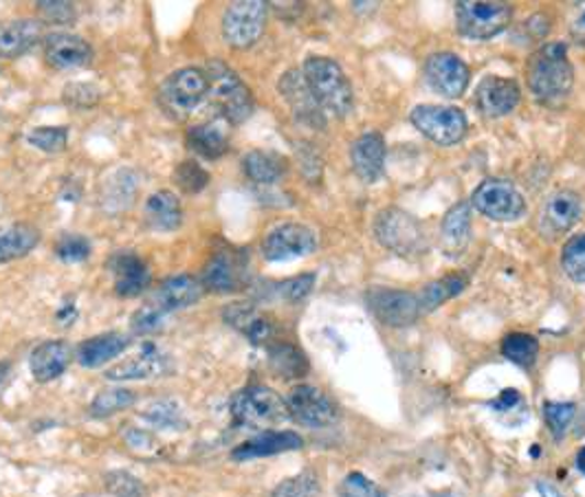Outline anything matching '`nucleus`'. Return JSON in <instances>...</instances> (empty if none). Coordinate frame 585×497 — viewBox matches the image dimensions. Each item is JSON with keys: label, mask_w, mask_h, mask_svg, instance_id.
I'll return each mask as SVG.
<instances>
[{"label": "nucleus", "mask_w": 585, "mask_h": 497, "mask_svg": "<svg viewBox=\"0 0 585 497\" xmlns=\"http://www.w3.org/2000/svg\"><path fill=\"white\" fill-rule=\"evenodd\" d=\"M528 89L535 100L548 109L561 106L572 91L574 69L563 43H548L537 49L526 67Z\"/></svg>", "instance_id": "obj_1"}, {"label": "nucleus", "mask_w": 585, "mask_h": 497, "mask_svg": "<svg viewBox=\"0 0 585 497\" xmlns=\"http://www.w3.org/2000/svg\"><path fill=\"white\" fill-rule=\"evenodd\" d=\"M302 76L322 111L335 117H346L355 109L352 84L335 60L313 56L304 63Z\"/></svg>", "instance_id": "obj_2"}, {"label": "nucleus", "mask_w": 585, "mask_h": 497, "mask_svg": "<svg viewBox=\"0 0 585 497\" xmlns=\"http://www.w3.org/2000/svg\"><path fill=\"white\" fill-rule=\"evenodd\" d=\"M205 76L210 80V98L227 124L238 126L254 115V95L232 67L221 60H212Z\"/></svg>", "instance_id": "obj_3"}, {"label": "nucleus", "mask_w": 585, "mask_h": 497, "mask_svg": "<svg viewBox=\"0 0 585 497\" xmlns=\"http://www.w3.org/2000/svg\"><path fill=\"white\" fill-rule=\"evenodd\" d=\"M374 238L392 253L401 258H420L427 253V236L423 225L398 207H385L374 218Z\"/></svg>", "instance_id": "obj_4"}, {"label": "nucleus", "mask_w": 585, "mask_h": 497, "mask_svg": "<svg viewBox=\"0 0 585 497\" xmlns=\"http://www.w3.org/2000/svg\"><path fill=\"white\" fill-rule=\"evenodd\" d=\"M232 416L243 427L265 431L291 418L286 400L267 385H251L240 389L232 398Z\"/></svg>", "instance_id": "obj_5"}, {"label": "nucleus", "mask_w": 585, "mask_h": 497, "mask_svg": "<svg viewBox=\"0 0 585 497\" xmlns=\"http://www.w3.org/2000/svg\"><path fill=\"white\" fill-rule=\"evenodd\" d=\"M205 98H210V80L199 67L175 71L159 89V104L175 120L190 117Z\"/></svg>", "instance_id": "obj_6"}, {"label": "nucleus", "mask_w": 585, "mask_h": 497, "mask_svg": "<svg viewBox=\"0 0 585 497\" xmlns=\"http://www.w3.org/2000/svg\"><path fill=\"white\" fill-rule=\"evenodd\" d=\"M513 21V5L497 0H462L455 3L458 32L471 41H488L502 34Z\"/></svg>", "instance_id": "obj_7"}, {"label": "nucleus", "mask_w": 585, "mask_h": 497, "mask_svg": "<svg viewBox=\"0 0 585 497\" xmlns=\"http://www.w3.org/2000/svg\"><path fill=\"white\" fill-rule=\"evenodd\" d=\"M269 5L262 0H238L223 14V36L234 49L254 47L267 25Z\"/></svg>", "instance_id": "obj_8"}, {"label": "nucleus", "mask_w": 585, "mask_h": 497, "mask_svg": "<svg viewBox=\"0 0 585 497\" xmlns=\"http://www.w3.org/2000/svg\"><path fill=\"white\" fill-rule=\"evenodd\" d=\"M471 205L484 214L491 221L497 223H510L524 216L526 212V201L519 194V190L504 181V179H486L482 181L473 196H471Z\"/></svg>", "instance_id": "obj_9"}, {"label": "nucleus", "mask_w": 585, "mask_h": 497, "mask_svg": "<svg viewBox=\"0 0 585 497\" xmlns=\"http://www.w3.org/2000/svg\"><path fill=\"white\" fill-rule=\"evenodd\" d=\"M409 120L420 135L440 146H453L466 135V117L455 106L420 104L409 113Z\"/></svg>", "instance_id": "obj_10"}, {"label": "nucleus", "mask_w": 585, "mask_h": 497, "mask_svg": "<svg viewBox=\"0 0 585 497\" xmlns=\"http://www.w3.org/2000/svg\"><path fill=\"white\" fill-rule=\"evenodd\" d=\"M365 304L381 324L392 328L412 326L423 315L418 295L398 289H370L365 293Z\"/></svg>", "instance_id": "obj_11"}, {"label": "nucleus", "mask_w": 585, "mask_h": 497, "mask_svg": "<svg viewBox=\"0 0 585 497\" xmlns=\"http://www.w3.org/2000/svg\"><path fill=\"white\" fill-rule=\"evenodd\" d=\"M317 249V236L302 223H284L271 229L262 240V256L269 262H289L306 258Z\"/></svg>", "instance_id": "obj_12"}, {"label": "nucleus", "mask_w": 585, "mask_h": 497, "mask_svg": "<svg viewBox=\"0 0 585 497\" xmlns=\"http://www.w3.org/2000/svg\"><path fill=\"white\" fill-rule=\"evenodd\" d=\"M425 80L438 95L455 100L469 89L471 71L464 65V60H460L455 54L440 52L427 58Z\"/></svg>", "instance_id": "obj_13"}, {"label": "nucleus", "mask_w": 585, "mask_h": 497, "mask_svg": "<svg viewBox=\"0 0 585 497\" xmlns=\"http://www.w3.org/2000/svg\"><path fill=\"white\" fill-rule=\"evenodd\" d=\"M286 407L293 420L304 427H328L337 420V407L328 394L315 385H297L286 398Z\"/></svg>", "instance_id": "obj_14"}, {"label": "nucleus", "mask_w": 585, "mask_h": 497, "mask_svg": "<svg viewBox=\"0 0 585 497\" xmlns=\"http://www.w3.org/2000/svg\"><path fill=\"white\" fill-rule=\"evenodd\" d=\"M247 284V251L221 249L216 251L203 271V286L214 293H234Z\"/></svg>", "instance_id": "obj_15"}, {"label": "nucleus", "mask_w": 585, "mask_h": 497, "mask_svg": "<svg viewBox=\"0 0 585 497\" xmlns=\"http://www.w3.org/2000/svg\"><path fill=\"white\" fill-rule=\"evenodd\" d=\"M581 216V196L572 190H559L550 194L539 214V229L545 238H559L567 234Z\"/></svg>", "instance_id": "obj_16"}, {"label": "nucleus", "mask_w": 585, "mask_h": 497, "mask_svg": "<svg viewBox=\"0 0 585 497\" xmlns=\"http://www.w3.org/2000/svg\"><path fill=\"white\" fill-rule=\"evenodd\" d=\"M45 60L58 71H74L89 67L93 60V47L76 34L54 32L45 38Z\"/></svg>", "instance_id": "obj_17"}, {"label": "nucleus", "mask_w": 585, "mask_h": 497, "mask_svg": "<svg viewBox=\"0 0 585 497\" xmlns=\"http://www.w3.org/2000/svg\"><path fill=\"white\" fill-rule=\"evenodd\" d=\"M475 100H477V109L486 117H506L519 106L521 91L515 80L488 76L480 82L475 91Z\"/></svg>", "instance_id": "obj_18"}, {"label": "nucleus", "mask_w": 585, "mask_h": 497, "mask_svg": "<svg viewBox=\"0 0 585 497\" xmlns=\"http://www.w3.org/2000/svg\"><path fill=\"white\" fill-rule=\"evenodd\" d=\"M111 273L115 278V291L122 297H137L150 284V269L135 251H117L111 258Z\"/></svg>", "instance_id": "obj_19"}, {"label": "nucleus", "mask_w": 585, "mask_h": 497, "mask_svg": "<svg viewBox=\"0 0 585 497\" xmlns=\"http://www.w3.org/2000/svg\"><path fill=\"white\" fill-rule=\"evenodd\" d=\"M280 93L286 100V104L291 106L293 115L302 124H308V126H324L326 124L324 111L319 109V104L311 95L302 71H289V74H284L282 80H280Z\"/></svg>", "instance_id": "obj_20"}, {"label": "nucleus", "mask_w": 585, "mask_h": 497, "mask_svg": "<svg viewBox=\"0 0 585 497\" xmlns=\"http://www.w3.org/2000/svg\"><path fill=\"white\" fill-rule=\"evenodd\" d=\"M43 41V23L34 19L0 23V58L16 60Z\"/></svg>", "instance_id": "obj_21"}, {"label": "nucleus", "mask_w": 585, "mask_h": 497, "mask_svg": "<svg viewBox=\"0 0 585 497\" xmlns=\"http://www.w3.org/2000/svg\"><path fill=\"white\" fill-rule=\"evenodd\" d=\"M350 161L355 174L363 183H376L385 168V142L379 133L361 135L350 148Z\"/></svg>", "instance_id": "obj_22"}, {"label": "nucleus", "mask_w": 585, "mask_h": 497, "mask_svg": "<svg viewBox=\"0 0 585 497\" xmlns=\"http://www.w3.org/2000/svg\"><path fill=\"white\" fill-rule=\"evenodd\" d=\"M225 321L245 335L251 343L262 346L273 337V321L249 302H234L223 310Z\"/></svg>", "instance_id": "obj_23"}, {"label": "nucleus", "mask_w": 585, "mask_h": 497, "mask_svg": "<svg viewBox=\"0 0 585 497\" xmlns=\"http://www.w3.org/2000/svg\"><path fill=\"white\" fill-rule=\"evenodd\" d=\"M302 447H304V440H302L300 433L269 429V431H262V433L254 436L251 440L238 444L232 451V458L243 462V460L278 455V453H284V451H295V449H302Z\"/></svg>", "instance_id": "obj_24"}, {"label": "nucleus", "mask_w": 585, "mask_h": 497, "mask_svg": "<svg viewBox=\"0 0 585 497\" xmlns=\"http://www.w3.org/2000/svg\"><path fill=\"white\" fill-rule=\"evenodd\" d=\"M71 357H74L71 346L63 339L41 343L32 352V359H30V368H32L34 379L41 383H49V381L63 376L71 363Z\"/></svg>", "instance_id": "obj_25"}, {"label": "nucleus", "mask_w": 585, "mask_h": 497, "mask_svg": "<svg viewBox=\"0 0 585 497\" xmlns=\"http://www.w3.org/2000/svg\"><path fill=\"white\" fill-rule=\"evenodd\" d=\"M201 297H203V284L196 278H192L188 273H181V275L168 278L159 286V291L155 295V304L166 315H170L175 310H183V308L196 304Z\"/></svg>", "instance_id": "obj_26"}, {"label": "nucleus", "mask_w": 585, "mask_h": 497, "mask_svg": "<svg viewBox=\"0 0 585 497\" xmlns=\"http://www.w3.org/2000/svg\"><path fill=\"white\" fill-rule=\"evenodd\" d=\"M144 218L153 231H177L183 225V207L179 196L168 190L150 194L144 205Z\"/></svg>", "instance_id": "obj_27"}, {"label": "nucleus", "mask_w": 585, "mask_h": 497, "mask_svg": "<svg viewBox=\"0 0 585 497\" xmlns=\"http://www.w3.org/2000/svg\"><path fill=\"white\" fill-rule=\"evenodd\" d=\"M166 368H168V361L157 350V346L146 343L139 354L111 368L106 372V379H111V381H144V379H153V376L164 374Z\"/></svg>", "instance_id": "obj_28"}, {"label": "nucleus", "mask_w": 585, "mask_h": 497, "mask_svg": "<svg viewBox=\"0 0 585 497\" xmlns=\"http://www.w3.org/2000/svg\"><path fill=\"white\" fill-rule=\"evenodd\" d=\"M188 148L203 159L216 161L229 150V135L221 122H205L196 124L188 131Z\"/></svg>", "instance_id": "obj_29"}, {"label": "nucleus", "mask_w": 585, "mask_h": 497, "mask_svg": "<svg viewBox=\"0 0 585 497\" xmlns=\"http://www.w3.org/2000/svg\"><path fill=\"white\" fill-rule=\"evenodd\" d=\"M41 242V231L34 225L16 223L0 227V264L30 256Z\"/></svg>", "instance_id": "obj_30"}, {"label": "nucleus", "mask_w": 585, "mask_h": 497, "mask_svg": "<svg viewBox=\"0 0 585 497\" xmlns=\"http://www.w3.org/2000/svg\"><path fill=\"white\" fill-rule=\"evenodd\" d=\"M131 346V339L122 332H106L87 339L78 348V361L85 368H100L111 359L120 357Z\"/></svg>", "instance_id": "obj_31"}, {"label": "nucleus", "mask_w": 585, "mask_h": 497, "mask_svg": "<svg viewBox=\"0 0 585 497\" xmlns=\"http://www.w3.org/2000/svg\"><path fill=\"white\" fill-rule=\"evenodd\" d=\"M442 249L449 256H460L471 240V210L466 203H455L440 225Z\"/></svg>", "instance_id": "obj_32"}, {"label": "nucleus", "mask_w": 585, "mask_h": 497, "mask_svg": "<svg viewBox=\"0 0 585 497\" xmlns=\"http://www.w3.org/2000/svg\"><path fill=\"white\" fill-rule=\"evenodd\" d=\"M243 170H245V174H247L249 181H254L258 185H273V183H278L286 174L289 163L278 153L251 150L243 159Z\"/></svg>", "instance_id": "obj_33"}, {"label": "nucleus", "mask_w": 585, "mask_h": 497, "mask_svg": "<svg viewBox=\"0 0 585 497\" xmlns=\"http://www.w3.org/2000/svg\"><path fill=\"white\" fill-rule=\"evenodd\" d=\"M104 196H102V205L111 212H120V210H128L137 196L139 190V177L135 170L124 168L113 172L106 183H104Z\"/></svg>", "instance_id": "obj_34"}, {"label": "nucleus", "mask_w": 585, "mask_h": 497, "mask_svg": "<svg viewBox=\"0 0 585 497\" xmlns=\"http://www.w3.org/2000/svg\"><path fill=\"white\" fill-rule=\"evenodd\" d=\"M466 284H469V278L464 273H451V275H445L440 280H434L431 284L423 286L420 293H416L423 313H431L440 304H445L447 300L460 295L466 289Z\"/></svg>", "instance_id": "obj_35"}, {"label": "nucleus", "mask_w": 585, "mask_h": 497, "mask_svg": "<svg viewBox=\"0 0 585 497\" xmlns=\"http://www.w3.org/2000/svg\"><path fill=\"white\" fill-rule=\"evenodd\" d=\"M269 363L282 379H302L308 372L306 354L293 343L269 346Z\"/></svg>", "instance_id": "obj_36"}, {"label": "nucleus", "mask_w": 585, "mask_h": 497, "mask_svg": "<svg viewBox=\"0 0 585 497\" xmlns=\"http://www.w3.org/2000/svg\"><path fill=\"white\" fill-rule=\"evenodd\" d=\"M502 354L519 368H530L537 361L539 341L528 332H510L502 339Z\"/></svg>", "instance_id": "obj_37"}, {"label": "nucleus", "mask_w": 585, "mask_h": 497, "mask_svg": "<svg viewBox=\"0 0 585 497\" xmlns=\"http://www.w3.org/2000/svg\"><path fill=\"white\" fill-rule=\"evenodd\" d=\"M135 400H137V394L133 389H124V387L104 389L93 398L91 416L93 418H109L122 409H128L131 405H135Z\"/></svg>", "instance_id": "obj_38"}, {"label": "nucleus", "mask_w": 585, "mask_h": 497, "mask_svg": "<svg viewBox=\"0 0 585 497\" xmlns=\"http://www.w3.org/2000/svg\"><path fill=\"white\" fill-rule=\"evenodd\" d=\"M561 267H563L565 275H567L572 282H576V284H585V234L572 236V238L563 245Z\"/></svg>", "instance_id": "obj_39"}, {"label": "nucleus", "mask_w": 585, "mask_h": 497, "mask_svg": "<svg viewBox=\"0 0 585 497\" xmlns=\"http://www.w3.org/2000/svg\"><path fill=\"white\" fill-rule=\"evenodd\" d=\"M27 142L47 155H60L67 150L69 144V128L67 126H38L27 135Z\"/></svg>", "instance_id": "obj_40"}, {"label": "nucleus", "mask_w": 585, "mask_h": 497, "mask_svg": "<svg viewBox=\"0 0 585 497\" xmlns=\"http://www.w3.org/2000/svg\"><path fill=\"white\" fill-rule=\"evenodd\" d=\"M319 479L313 471L297 473L273 488V497H317L319 495Z\"/></svg>", "instance_id": "obj_41"}, {"label": "nucleus", "mask_w": 585, "mask_h": 497, "mask_svg": "<svg viewBox=\"0 0 585 497\" xmlns=\"http://www.w3.org/2000/svg\"><path fill=\"white\" fill-rule=\"evenodd\" d=\"M210 172L196 161H183L175 170V181L185 194H199L210 185Z\"/></svg>", "instance_id": "obj_42"}, {"label": "nucleus", "mask_w": 585, "mask_h": 497, "mask_svg": "<svg viewBox=\"0 0 585 497\" xmlns=\"http://www.w3.org/2000/svg\"><path fill=\"white\" fill-rule=\"evenodd\" d=\"M56 256L67 264L85 262L91 256V240L82 234H63L56 242Z\"/></svg>", "instance_id": "obj_43"}, {"label": "nucleus", "mask_w": 585, "mask_h": 497, "mask_svg": "<svg viewBox=\"0 0 585 497\" xmlns=\"http://www.w3.org/2000/svg\"><path fill=\"white\" fill-rule=\"evenodd\" d=\"M104 484L109 488L111 495L115 497H146V484L135 477L133 473L128 471H111L106 473L104 477Z\"/></svg>", "instance_id": "obj_44"}, {"label": "nucleus", "mask_w": 585, "mask_h": 497, "mask_svg": "<svg viewBox=\"0 0 585 497\" xmlns=\"http://www.w3.org/2000/svg\"><path fill=\"white\" fill-rule=\"evenodd\" d=\"M574 414H576L574 403H545L543 405V418L554 438H561L567 431V427L574 420Z\"/></svg>", "instance_id": "obj_45"}, {"label": "nucleus", "mask_w": 585, "mask_h": 497, "mask_svg": "<svg viewBox=\"0 0 585 497\" xmlns=\"http://www.w3.org/2000/svg\"><path fill=\"white\" fill-rule=\"evenodd\" d=\"M166 317H168V315H166V313L153 302V304L142 306V308L133 315V319H131V328H133L135 335H155V332H159V330L164 328Z\"/></svg>", "instance_id": "obj_46"}, {"label": "nucleus", "mask_w": 585, "mask_h": 497, "mask_svg": "<svg viewBox=\"0 0 585 497\" xmlns=\"http://www.w3.org/2000/svg\"><path fill=\"white\" fill-rule=\"evenodd\" d=\"M339 497H385L381 488L368 479L363 473H348L339 486Z\"/></svg>", "instance_id": "obj_47"}, {"label": "nucleus", "mask_w": 585, "mask_h": 497, "mask_svg": "<svg viewBox=\"0 0 585 497\" xmlns=\"http://www.w3.org/2000/svg\"><path fill=\"white\" fill-rule=\"evenodd\" d=\"M102 98V91L95 84H87V82H74L65 89V102L74 109H93Z\"/></svg>", "instance_id": "obj_48"}, {"label": "nucleus", "mask_w": 585, "mask_h": 497, "mask_svg": "<svg viewBox=\"0 0 585 497\" xmlns=\"http://www.w3.org/2000/svg\"><path fill=\"white\" fill-rule=\"evenodd\" d=\"M38 10L45 16V21L54 23V25H71L78 19L76 5L74 3H65V0H52V3H49V0H41Z\"/></svg>", "instance_id": "obj_49"}, {"label": "nucleus", "mask_w": 585, "mask_h": 497, "mask_svg": "<svg viewBox=\"0 0 585 497\" xmlns=\"http://www.w3.org/2000/svg\"><path fill=\"white\" fill-rule=\"evenodd\" d=\"M313 286H315V273H306V275H297V278L280 282L278 295L289 302H300L313 291Z\"/></svg>", "instance_id": "obj_50"}, {"label": "nucleus", "mask_w": 585, "mask_h": 497, "mask_svg": "<svg viewBox=\"0 0 585 497\" xmlns=\"http://www.w3.org/2000/svg\"><path fill=\"white\" fill-rule=\"evenodd\" d=\"M146 418L150 422H155L157 427H183V418H181V411L177 409V405L172 403H155L148 411H146Z\"/></svg>", "instance_id": "obj_51"}, {"label": "nucleus", "mask_w": 585, "mask_h": 497, "mask_svg": "<svg viewBox=\"0 0 585 497\" xmlns=\"http://www.w3.org/2000/svg\"><path fill=\"white\" fill-rule=\"evenodd\" d=\"M565 21H567L570 38L576 45L585 47V3H570Z\"/></svg>", "instance_id": "obj_52"}, {"label": "nucleus", "mask_w": 585, "mask_h": 497, "mask_svg": "<svg viewBox=\"0 0 585 497\" xmlns=\"http://www.w3.org/2000/svg\"><path fill=\"white\" fill-rule=\"evenodd\" d=\"M521 405V394L517 392V389H504L493 403H491V407L495 409V411H513V409H517Z\"/></svg>", "instance_id": "obj_53"}, {"label": "nucleus", "mask_w": 585, "mask_h": 497, "mask_svg": "<svg viewBox=\"0 0 585 497\" xmlns=\"http://www.w3.org/2000/svg\"><path fill=\"white\" fill-rule=\"evenodd\" d=\"M537 490L541 493V497H563L559 493V488L552 486V484H548V482H537Z\"/></svg>", "instance_id": "obj_54"}, {"label": "nucleus", "mask_w": 585, "mask_h": 497, "mask_svg": "<svg viewBox=\"0 0 585 497\" xmlns=\"http://www.w3.org/2000/svg\"><path fill=\"white\" fill-rule=\"evenodd\" d=\"M576 466H578V471L585 475V447L578 451V455H576Z\"/></svg>", "instance_id": "obj_55"}, {"label": "nucleus", "mask_w": 585, "mask_h": 497, "mask_svg": "<svg viewBox=\"0 0 585 497\" xmlns=\"http://www.w3.org/2000/svg\"><path fill=\"white\" fill-rule=\"evenodd\" d=\"M8 363H0V383H3L5 381V376H8Z\"/></svg>", "instance_id": "obj_56"}]
</instances>
